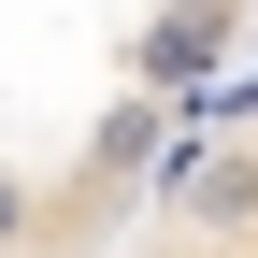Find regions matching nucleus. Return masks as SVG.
<instances>
[{
    "label": "nucleus",
    "instance_id": "nucleus-1",
    "mask_svg": "<svg viewBox=\"0 0 258 258\" xmlns=\"http://www.w3.org/2000/svg\"><path fill=\"white\" fill-rule=\"evenodd\" d=\"M0 258H15V244H0Z\"/></svg>",
    "mask_w": 258,
    "mask_h": 258
}]
</instances>
